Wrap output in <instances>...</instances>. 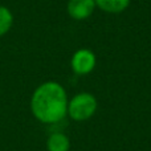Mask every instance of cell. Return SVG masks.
<instances>
[{"label": "cell", "mask_w": 151, "mask_h": 151, "mask_svg": "<svg viewBox=\"0 0 151 151\" xmlns=\"http://www.w3.org/2000/svg\"><path fill=\"white\" fill-rule=\"evenodd\" d=\"M68 94L57 81L39 85L31 97V111L39 122L53 125L68 115Z\"/></svg>", "instance_id": "obj_1"}, {"label": "cell", "mask_w": 151, "mask_h": 151, "mask_svg": "<svg viewBox=\"0 0 151 151\" xmlns=\"http://www.w3.org/2000/svg\"><path fill=\"white\" fill-rule=\"evenodd\" d=\"M98 101L96 96L88 91H82L73 96L68 102V115L76 122L88 121L96 114Z\"/></svg>", "instance_id": "obj_2"}, {"label": "cell", "mask_w": 151, "mask_h": 151, "mask_svg": "<svg viewBox=\"0 0 151 151\" xmlns=\"http://www.w3.org/2000/svg\"><path fill=\"white\" fill-rule=\"evenodd\" d=\"M97 65V57L94 52L88 48H81L73 53L70 58V68L74 74L86 76L94 70Z\"/></svg>", "instance_id": "obj_3"}, {"label": "cell", "mask_w": 151, "mask_h": 151, "mask_svg": "<svg viewBox=\"0 0 151 151\" xmlns=\"http://www.w3.org/2000/svg\"><path fill=\"white\" fill-rule=\"evenodd\" d=\"M94 0H69L66 5V12L73 20H85L93 15L96 9Z\"/></svg>", "instance_id": "obj_4"}, {"label": "cell", "mask_w": 151, "mask_h": 151, "mask_svg": "<svg viewBox=\"0 0 151 151\" xmlns=\"http://www.w3.org/2000/svg\"><path fill=\"white\" fill-rule=\"evenodd\" d=\"M48 151H69L70 150V139L64 133H53L47 139Z\"/></svg>", "instance_id": "obj_5"}, {"label": "cell", "mask_w": 151, "mask_h": 151, "mask_svg": "<svg viewBox=\"0 0 151 151\" xmlns=\"http://www.w3.org/2000/svg\"><path fill=\"white\" fill-rule=\"evenodd\" d=\"M94 1H96V7L101 11L117 15L127 9L131 0H94Z\"/></svg>", "instance_id": "obj_6"}, {"label": "cell", "mask_w": 151, "mask_h": 151, "mask_svg": "<svg viewBox=\"0 0 151 151\" xmlns=\"http://www.w3.org/2000/svg\"><path fill=\"white\" fill-rule=\"evenodd\" d=\"M13 25V15L5 5H0V37L5 36Z\"/></svg>", "instance_id": "obj_7"}]
</instances>
